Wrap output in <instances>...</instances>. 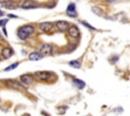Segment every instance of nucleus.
<instances>
[{"mask_svg": "<svg viewBox=\"0 0 130 116\" xmlns=\"http://www.w3.org/2000/svg\"><path fill=\"white\" fill-rule=\"evenodd\" d=\"M32 32H34V26L32 25H24L18 29L17 35L20 39H26Z\"/></svg>", "mask_w": 130, "mask_h": 116, "instance_id": "1", "label": "nucleus"}, {"mask_svg": "<svg viewBox=\"0 0 130 116\" xmlns=\"http://www.w3.org/2000/svg\"><path fill=\"white\" fill-rule=\"evenodd\" d=\"M53 51V48H52V45L49 44V43H44L41 47H40V53L42 55H48V54H51Z\"/></svg>", "mask_w": 130, "mask_h": 116, "instance_id": "2", "label": "nucleus"}, {"mask_svg": "<svg viewBox=\"0 0 130 116\" xmlns=\"http://www.w3.org/2000/svg\"><path fill=\"white\" fill-rule=\"evenodd\" d=\"M38 3L32 1V0H25L20 4V7L23 9H29V8H36L38 7Z\"/></svg>", "mask_w": 130, "mask_h": 116, "instance_id": "3", "label": "nucleus"}, {"mask_svg": "<svg viewBox=\"0 0 130 116\" xmlns=\"http://www.w3.org/2000/svg\"><path fill=\"white\" fill-rule=\"evenodd\" d=\"M68 34L73 37V38H77L79 36V30L77 28L76 25H71V26H68Z\"/></svg>", "mask_w": 130, "mask_h": 116, "instance_id": "4", "label": "nucleus"}, {"mask_svg": "<svg viewBox=\"0 0 130 116\" xmlns=\"http://www.w3.org/2000/svg\"><path fill=\"white\" fill-rule=\"evenodd\" d=\"M0 5L7 8V9H15L17 8V5L16 3H14L13 1L11 0H3V1H0Z\"/></svg>", "mask_w": 130, "mask_h": 116, "instance_id": "5", "label": "nucleus"}, {"mask_svg": "<svg viewBox=\"0 0 130 116\" xmlns=\"http://www.w3.org/2000/svg\"><path fill=\"white\" fill-rule=\"evenodd\" d=\"M66 14L70 17H75L76 16V8L74 3H70L66 9Z\"/></svg>", "mask_w": 130, "mask_h": 116, "instance_id": "6", "label": "nucleus"}, {"mask_svg": "<svg viewBox=\"0 0 130 116\" xmlns=\"http://www.w3.org/2000/svg\"><path fill=\"white\" fill-rule=\"evenodd\" d=\"M55 26H56V28H57L59 31H65V30L68 28L69 25H68V22L60 20V21H57V22L55 23Z\"/></svg>", "mask_w": 130, "mask_h": 116, "instance_id": "7", "label": "nucleus"}, {"mask_svg": "<svg viewBox=\"0 0 130 116\" xmlns=\"http://www.w3.org/2000/svg\"><path fill=\"white\" fill-rule=\"evenodd\" d=\"M36 77L41 81H47L51 77V74L49 72H37Z\"/></svg>", "mask_w": 130, "mask_h": 116, "instance_id": "8", "label": "nucleus"}, {"mask_svg": "<svg viewBox=\"0 0 130 116\" xmlns=\"http://www.w3.org/2000/svg\"><path fill=\"white\" fill-rule=\"evenodd\" d=\"M52 27H53V24L51 22H42V23H40V29L42 31L48 32L52 29Z\"/></svg>", "mask_w": 130, "mask_h": 116, "instance_id": "9", "label": "nucleus"}, {"mask_svg": "<svg viewBox=\"0 0 130 116\" xmlns=\"http://www.w3.org/2000/svg\"><path fill=\"white\" fill-rule=\"evenodd\" d=\"M20 81L22 82V84L30 85V84L34 82V78H32L30 75H22V76L20 77Z\"/></svg>", "mask_w": 130, "mask_h": 116, "instance_id": "10", "label": "nucleus"}, {"mask_svg": "<svg viewBox=\"0 0 130 116\" xmlns=\"http://www.w3.org/2000/svg\"><path fill=\"white\" fill-rule=\"evenodd\" d=\"M12 53H13V51H12V49L9 48V47H5V48H3L2 51H1V55H2L3 59H9V57L12 55Z\"/></svg>", "mask_w": 130, "mask_h": 116, "instance_id": "11", "label": "nucleus"}, {"mask_svg": "<svg viewBox=\"0 0 130 116\" xmlns=\"http://www.w3.org/2000/svg\"><path fill=\"white\" fill-rule=\"evenodd\" d=\"M28 59H29L30 61H39V60H41V59H42V54H41L40 52L34 51V52L29 53V55H28Z\"/></svg>", "mask_w": 130, "mask_h": 116, "instance_id": "12", "label": "nucleus"}, {"mask_svg": "<svg viewBox=\"0 0 130 116\" xmlns=\"http://www.w3.org/2000/svg\"><path fill=\"white\" fill-rule=\"evenodd\" d=\"M72 83H73V85H74L75 87H77L78 89H83L84 86H85V83H84L83 81H81V80H78V79H74Z\"/></svg>", "mask_w": 130, "mask_h": 116, "instance_id": "13", "label": "nucleus"}, {"mask_svg": "<svg viewBox=\"0 0 130 116\" xmlns=\"http://www.w3.org/2000/svg\"><path fill=\"white\" fill-rule=\"evenodd\" d=\"M6 84H7V86H9V87H11V88H14V89H21L20 84L17 83V82H15V81L9 80V81H6Z\"/></svg>", "mask_w": 130, "mask_h": 116, "instance_id": "14", "label": "nucleus"}, {"mask_svg": "<svg viewBox=\"0 0 130 116\" xmlns=\"http://www.w3.org/2000/svg\"><path fill=\"white\" fill-rule=\"evenodd\" d=\"M69 66H71V67H73V68H75V69H79L80 68V62L79 61H71L70 63H69Z\"/></svg>", "mask_w": 130, "mask_h": 116, "instance_id": "15", "label": "nucleus"}, {"mask_svg": "<svg viewBox=\"0 0 130 116\" xmlns=\"http://www.w3.org/2000/svg\"><path fill=\"white\" fill-rule=\"evenodd\" d=\"M17 66H18V64H17V63H15V64H12V65H10L8 68H6V69H5V71H6V72H7V71H11V70L15 69Z\"/></svg>", "mask_w": 130, "mask_h": 116, "instance_id": "16", "label": "nucleus"}, {"mask_svg": "<svg viewBox=\"0 0 130 116\" xmlns=\"http://www.w3.org/2000/svg\"><path fill=\"white\" fill-rule=\"evenodd\" d=\"M80 23H81L82 25L86 26V27H87V28H89V29H94V27H92V26H91L90 24H88V23H86V22H84V21H82V22L80 21Z\"/></svg>", "mask_w": 130, "mask_h": 116, "instance_id": "17", "label": "nucleus"}, {"mask_svg": "<svg viewBox=\"0 0 130 116\" xmlns=\"http://www.w3.org/2000/svg\"><path fill=\"white\" fill-rule=\"evenodd\" d=\"M8 21V19H3V20H0V26L4 27V25L6 24V22Z\"/></svg>", "mask_w": 130, "mask_h": 116, "instance_id": "18", "label": "nucleus"}, {"mask_svg": "<svg viewBox=\"0 0 130 116\" xmlns=\"http://www.w3.org/2000/svg\"><path fill=\"white\" fill-rule=\"evenodd\" d=\"M9 17H16V15H12V14H10Z\"/></svg>", "mask_w": 130, "mask_h": 116, "instance_id": "19", "label": "nucleus"}, {"mask_svg": "<svg viewBox=\"0 0 130 116\" xmlns=\"http://www.w3.org/2000/svg\"><path fill=\"white\" fill-rule=\"evenodd\" d=\"M107 1H109V2H114V1H116V0H107Z\"/></svg>", "mask_w": 130, "mask_h": 116, "instance_id": "20", "label": "nucleus"}, {"mask_svg": "<svg viewBox=\"0 0 130 116\" xmlns=\"http://www.w3.org/2000/svg\"><path fill=\"white\" fill-rule=\"evenodd\" d=\"M0 40H3V37L1 36V34H0Z\"/></svg>", "mask_w": 130, "mask_h": 116, "instance_id": "21", "label": "nucleus"}, {"mask_svg": "<svg viewBox=\"0 0 130 116\" xmlns=\"http://www.w3.org/2000/svg\"><path fill=\"white\" fill-rule=\"evenodd\" d=\"M0 15H3V13H2V12H0Z\"/></svg>", "mask_w": 130, "mask_h": 116, "instance_id": "22", "label": "nucleus"}]
</instances>
